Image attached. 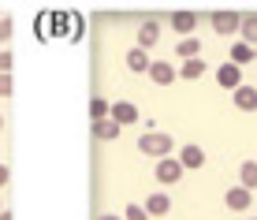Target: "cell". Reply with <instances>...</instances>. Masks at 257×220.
Instances as JSON below:
<instances>
[{
	"instance_id": "9a60e30c",
	"label": "cell",
	"mask_w": 257,
	"mask_h": 220,
	"mask_svg": "<svg viewBox=\"0 0 257 220\" xmlns=\"http://www.w3.org/2000/svg\"><path fill=\"white\" fill-rule=\"evenodd\" d=\"M253 56H257V49H253V45H246V41H235L231 52H227V60H231V64H238V67H246Z\"/></svg>"
},
{
	"instance_id": "83f0119b",
	"label": "cell",
	"mask_w": 257,
	"mask_h": 220,
	"mask_svg": "<svg viewBox=\"0 0 257 220\" xmlns=\"http://www.w3.org/2000/svg\"><path fill=\"white\" fill-rule=\"evenodd\" d=\"M0 220H15V216H12V209H4V213H0Z\"/></svg>"
},
{
	"instance_id": "8fae6325",
	"label": "cell",
	"mask_w": 257,
	"mask_h": 220,
	"mask_svg": "<svg viewBox=\"0 0 257 220\" xmlns=\"http://www.w3.org/2000/svg\"><path fill=\"white\" fill-rule=\"evenodd\" d=\"M123 60H127V71H135V75H142V71H149V67H153V60H149V52L146 49H131L127 52V56H123Z\"/></svg>"
},
{
	"instance_id": "7a4b0ae2",
	"label": "cell",
	"mask_w": 257,
	"mask_h": 220,
	"mask_svg": "<svg viewBox=\"0 0 257 220\" xmlns=\"http://www.w3.org/2000/svg\"><path fill=\"white\" fill-rule=\"evenodd\" d=\"M183 172H187V168L179 164V157H164V161H157V172H153V175L164 183V187H172V183L183 179Z\"/></svg>"
},
{
	"instance_id": "484cf974",
	"label": "cell",
	"mask_w": 257,
	"mask_h": 220,
	"mask_svg": "<svg viewBox=\"0 0 257 220\" xmlns=\"http://www.w3.org/2000/svg\"><path fill=\"white\" fill-rule=\"evenodd\" d=\"M8 179H12V168H8V164H0V190L8 187Z\"/></svg>"
},
{
	"instance_id": "7402d4cb",
	"label": "cell",
	"mask_w": 257,
	"mask_h": 220,
	"mask_svg": "<svg viewBox=\"0 0 257 220\" xmlns=\"http://www.w3.org/2000/svg\"><path fill=\"white\" fill-rule=\"evenodd\" d=\"M123 220H149V213H146V205H127L123 209Z\"/></svg>"
},
{
	"instance_id": "d6986e66",
	"label": "cell",
	"mask_w": 257,
	"mask_h": 220,
	"mask_svg": "<svg viewBox=\"0 0 257 220\" xmlns=\"http://www.w3.org/2000/svg\"><path fill=\"white\" fill-rule=\"evenodd\" d=\"M205 75V60H183L179 67V78H187V82H194V78Z\"/></svg>"
},
{
	"instance_id": "e0dca14e",
	"label": "cell",
	"mask_w": 257,
	"mask_h": 220,
	"mask_svg": "<svg viewBox=\"0 0 257 220\" xmlns=\"http://www.w3.org/2000/svg\"><path fill=\"white\" fill-rule=\"evenodd\" d=\"M168 209H172V198L168 194H149L146 198V213L149 216H168Z\"/></svg>"
},
{
	"instance_id": "8992f818",
	"label": "cell",
	"mask_w": 257,
	"mask_h": 220,
	"mask_svg": "<svg viewBox=\"0 0 257 220\" xmlns=\"http://www.w3.org/2000/svg\"><path fill=\"white\" fill-rule=\"evenodd\" d=\"M112 120L119 123V127H127V123H138V104L135 101H112Z\"/></svg>"
},
{
	"instance_id": "7c38bea8",
	"label": "cell",
	"mask_w": 257,
	"mask_h": 220,
	"mask_svg": "<svg viewBox=\"0 0 257 220\" xmlns=\"http://www.w3.org/2000/svg\"><path fill=\"white\" fill-rule=\"evenodd\" d=\"M172 26H175V34L179 38H194V26H198V15L194 12H172Z\"/></svg>"
},
{
	"instance_id": "44dd1931",
	"label": "cell",
	"mask_w": 257,
	"mask_h": 220,
	"mask_svg": "<svg viewBox=\"0 0 257 220\" xmlns=\"http://www.w3.org/2000/svg\"><path fill=\"white\" fill-rule=\"evenodd\" d=\"M108 116H112V104L104 97H93L90 101V120H108Z\"/></svg>"
},
{
	"instance_id": "6da1fadb",
	"label": "cell",
	"mask_w": 257,
	"mask_h": 220,
	"mask_svg": "<svg viewBox=\"0 0 257 220\" xmlns=\"http://www.w3.org/2000/svg\"><path fill=\"white\" fill-rule=\"evenodd\" d=\"M138 149L146 157H153V161L175 157V142H172V135H164V131H146V135L138 138Z\"/></svg>"
},
{
	"instance_id": "4dcf8cb0",
	"label": "cell",
	"mask_w": 257,
	"mask_h": 220,
	"mask_svg": "<svg viewBox=\"0 0 257 220\" xmlns=\"http://www.w3.org/2000/svg\"><path fill=\"white\" fill-rule=\"evenodd\" d=\"M250 220H257V216H250Z\"/></svg>"
},
{
	"instance_id": "4316f807",
	"label": "cell",
	"mask_w": 257,
	"mask_h": 220,
	"mask_svg": "<svg viewBox=\"0 0 257 220\" xmlns=\"http://www.w3.org/2000/svg\"><path fill=\"white\" fill-rule=\"evenodd\" d=\"M97 220H123V216H119V213H101Z\"/></svg>"
},
{
	"instance_id": "603a6c76",
	"label": "cell",
	"mask_w": 257,
	"mask_h": 220,
	"mask_svg": "<svg viewBox=\"0 0 257 220\" xmlns=\"http://www.w3.org/2000/svg\"><path fill=\"white\" fill-rule=\"evenodd\" d=\"M12 64H15V56L8 49H0V75H12Z\"/></svg>"
},
{
	"instance_id": "ac0fdd59",
	"label": "cell",
	"mask_w": 257,
	"mask_h": 220,
	"mask_svg": "<svg viewBox=\"0 0 257 220\" xmlns=\"http://www.w3.org/2000/svg\"><path fill=\"white\" fill-rule=\"evenodd\" d=\"M238 187L257 190V161H242V168H238Z\"/></svg>"
},
{
	"instance_id": "3957f363",
	"label": "cell",
	"mask_w": 257,
	"mask_h": 220,
	"mask_svg": "<svg viewBox=\"0 0 257 220\" xmlns=\"http://www.w3.org/2000/svg\"><path fill=\"white\" fill-rule=\"evenodd\" d=\"M209 23H212V30H216V34H238L242 15H238V12H212Z\"/></svg>"
},
{
	"instance_id": "2e32d148",
	"label": "cell",
	"mask_w": 257,
	"mask_h": 220,
	"mask_svg": "<svg viewBox=\"0 0 257 220\" xmlns=\"http://www.w3.org/2000/svg\"><path fill=\"white\" fill-rule=\"evenodd\" d=\"M238 41H246V45L257 49V15H242V26H238Z\"/></svg>"
},
{
	"instance_id": "ffe728a7",
	"label": "cell",
	"mask_w": 257,
	"mask_h": 220,
	"mask_svg": "<svg viewBox=\"0 0 257 220\" xmlns=\"http://www.w3.org/2000/svg\"><path fill=\"white\" fill-rule=\"evenodd\" d=\"M67 19H71L67 12H52L49 15V26H52L49 34H52V38H64V34H67Z\"/></svg>"
},
{
	"instance_id": "5b68a950",
	"label": "cell",
	"mask_w": 257,
	"mask_h": 220,
	"mask_svg": "<svg viewBox=\"0 0 257 220\" xmlns=\"http://www.w3.org/2000/svg\"><path fill=\"white\" fill-rule=\"evenodd\" d=\"M224 205L227 209H235V213H246V209L253 205V190H246V187H231L224 194Z\"/></svg>"
},
{
	"instance_id": "4fadbf2b",
	"label": "cell",
	"mask_w": 257,
	"mask_h": 220,
	"mask_svg": "<svg viewBox=\"0 0 257 220\" xmlns=\"http://www.w3.org/2000/svg\"><path fill=\"white\" fill-rule=\"evenodd\" d=\"M149 78H153L157 86L175 82V64H168V60H153V67H149Z\"/></svg>"
},
{
	"instance_id": "f1b7e54d",
	"label": "cell",
	"mask_w": 257,
	"mask_h": 220,
	"mask_svg": "<svg viewBox=\"0 0 257 220\" xmlns=\"http://www.w3.org/2000/svg\"><path fill=\"white\" fill-rule=\"evenodd\" d=\"M0 131H4V116H0Z\"/></svg>"
},
{
	"instance_id": "52a82bcc",
	"label": "cell",
	"mask_w": 257,
	"mask_h": 220,
	"mask_svg": "<svg viewBox=\"0 0 257 220\" xmlns=\"http://www.w3.org/2000/svg\"><path fill=\"white\" fill-rule=\"evenodd\" d=\"M231 101H235L238 112H257V90H253V86H246V82L231 93Z\"/></svg>"
},
{
	"instance_id": "cb8c5ba5",
	"label": "cell",
	"mask_w": 257,
	"mask_h": 220,
	"mask_svg": "<svg viewBox=\"0 0 257 220\" xmlns=\"http://www.w3.org/2000/svg\"><path fill=\"white\" fill-rule=\"evenodd\" d=\"M15 93V82H12V75H0V97H12Z\"/></svg>"
},
{
	"instance_id": "9c48e42d",
	"label": "cell",
	"mask_w": 257,
	"mask_h": 220,
	"mask_svg": "<svg viewBox=\"0 0 257 220\" xmlns=\"http://www.w3.org/2000/svg\"><path fill=\"white\" fill-rule=\"evenodd\" d=\"M157 38H161V23H157V19H146V23H142L138 26V49H153L157 45Z\"/></svg>"
},
{
	"instance_id": "5bb4252c",
	"label": "cell",
	"mask_w": 257,
	"mask_h": 220,
	"mask_svg": "<svg viewBox=\"0 0 257 220\" xmlns=\"http://www.w3.org/2000/svg\"><path fill=\"white\" fill-rule=\"evenodd\" d=\"M175 56L179 60H198L201 56V41L198 38H179L175 41Z\"/></svg>"
},
{
	"instance_id": "30bf717a",
	"label": "cell",
	"mask_w": 257,
	"mask_h": 220,
	"mask_svg": "<svg viewBox=\"0 0 257 220\" xmlns=\"http://www.w3.org/2000/svg\"><path fill=\"white\" fill-rule=\"evenodd\" d=\"M175 157H179V164H183L187 172H190V168H201V164H205V149L194 146V142H190V146H183Z\"/></svg>"
},
{
	"instance_id": "277c9868",
	"label": "cell",
	"mask_w": 257,
	"mask_h": 220,
	"mask_svg": "<svg viewBox=\"0 0 257 220\" xmlns=\"http://www.w3.org/2000/svg\"><path fill=\"white\" fill-rule=\"evenodd\" d=\"M216 82L220 86H224V90H238V86H242V67H238V64H231V60H227V64H220L216 67Z\"/></svg>"
},
{
	"instance_id": "f546056e",
	"label": "cell",
	"mask_w": 257,
	"mask_h": 220,
	"mask_svg": "<svg viewBox=\"0 0 257 220\" xmlns=\"http://www.w3.org/2000/svg\"><path fill=\"white\" fill-rule=\"evenodd\" d=\"M0 213H4V205H0Z\"/></svg>"
},
{
	"instance_id": "ba28073f",
	"label": "cell",
	"mask_w": 257,
	"mask_h": 220,
	"mask_svg": "<svg viewBox=\"0 0 257 220\" xmlns=\"http://www.w3.org/2000/svg\"><path fill=\"white\" fill-rule=\"evenodd\" d=\"M119 131H123V127H119L112 116H108V120H93V138H97V142H116Z\"/></svg>"
},
{
	"instance_id": "d4e9b609",
	"label": "cell",
	"mask_w": 257,
	"mask_h": 220,
	"mask_svg": "<svg viewBox=\"0 0 257 220\" xmlns=\"http://www.w3.org/2000/svg\"><path fill=\"white\" fill-rule=\"evenodd\" d=\"M12 19H8V15H4V19H0V41H12Z\"/></svg>"
}]
</instances>
